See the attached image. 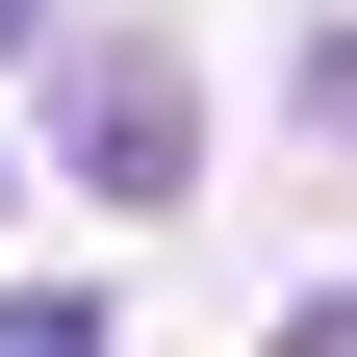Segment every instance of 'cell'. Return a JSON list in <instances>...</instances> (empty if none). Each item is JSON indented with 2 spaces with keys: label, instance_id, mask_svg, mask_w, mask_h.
Here are the masks:
<instances>
[{
  "label": "cell",
  "instance_id": "1",
  "mask_svg": "<svg viewBox=\"0 0 357 357\" xmlns=\"http://www.w3.org/2000/svg\"><path fill=\"white\" fill-rule=\"evenodd\" d=\"M77 178H102V204H178V178H204L178 52H77Z\"/></svg>",
  "mask_w": 357,
  "mask_h": 357
},
{
  "label": "cell",
  "instance_id": "2",
  "mask_svg": "<svg viewBox=\"0 0 357 357\" xmlns=\"http://www.w3.org/2000/svg\"><path fill=\"white\" fill-rule=\"evenodd\" d=\"M0 357H128V306H77V281H52V306H0Z\"/></svg>",
  "mask_w": 357,
  "mask_h": 357
},
{
  "label": "cell",
  "instance_id": "3",
  "mask_svg": "<svg viewBox=\"0 0 357 357\" xmlns=\"http://www.w3.org/2000/svg\"><path fill=\"white\" fill-rule=\"evenodd\" d=\"M255 357H357V281H332V306H281V332H255Z\"/></svg>",
  "mask_w": 357,
  "mask_h": 357
},
{
  "label": "cell",
  "instance_id": "4",
  "mask_svg": "<svg viewBox=\"0 0 357 357\" xmlns=\"http://www.w3.org/2000/svg\"><path fill=\"white\" fill-rule=\"evenodd\" d=\"M26 26H52V0H0V52H26Z\"/></svg>",
  "mask_w": 357,
  "mask_h": 357
}]
</instances>
